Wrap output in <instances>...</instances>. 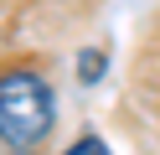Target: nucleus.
<instances>
[{
    "label": "nucleus",
    "instance_id": "obj_1",
    "mask_svg": "<svg viewBox=\"0 0 160 155\" xmlns=\"http://www.w3.org/2000/svg\"><path fill=\"white\" fill-rule=\"evenodd\" d=\"M52 119H57V103H52V88H47V78L36 67H5L0 72V140L16 155L42 145L52 134Z\"/></svg>",
    "mask_w": 160,
    "mask_h": 155
},
{
    "label": "nucleus",
    "instance_id": "obj_2",
    "mask_svg": "<svg viewBox=\"0 0 160 155\" xmlns=\"http://www.w3.org/2000/svg\"><path fill=\"white\" fill-rule=\"evenodd\" d=\"M108 67V47H83L78 52V83H98Z\"/></svg>",
    "mask_w": 160,
    "mask_h": 155
},
{
    "label": "nucleus",
    "instance_id": "obj_3",
    "mask_svg": "<svg viewBox=\"0 0 160 155\" xmlns=\"http://www.w3.org/2000/svg\"><path fill=\"white\" fill-rule=\"evenodd\" d=\"M62 155H108V145L103 140H98V134H78V140L72 145H67V150Z\"/></svg>",
    "mask_w": 160,
    "mask_h": 155
},
{
    "label": "nucleus",
    "instance_id": "obj_4",
    "mask_svg": "<svg viewBox=\"0 0 160 155\" xmlns=\"http://www.w3.org/2000/svg\"><path fill=\"white\" fill-rule=\"evenodd\" d=\"M145 72V88H150V98H155V109H160V47L150 52V67H139Z\"/></svg>",
    "mask_w": 160,
    "mask_h": 155
}]
</instances>
